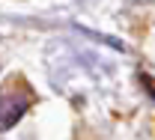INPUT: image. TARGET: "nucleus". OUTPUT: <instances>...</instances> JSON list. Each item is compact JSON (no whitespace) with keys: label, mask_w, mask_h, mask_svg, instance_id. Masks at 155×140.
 Here are the masks:
<instances>
[{"label":"nucleus","mask_w":155,"mask_h":140,"mask_svg":"<svg viewBox=\"0 0 155 140\" xmlns=\"http://www.w3.org/2000/svg\"><path fill=\"white\" fill-rule=\"evenodd\" d=\"M33 104V93L24 80L12 78L3 90H0V131L12 128L15 122L27 113V107Z\"/></svg>","instance_id":"nucleus-1"},{"label":"nucleus","mask_w":155,"mask_h":140,"mask_svg":"<svg viewBox=\"0 0 155 140\" xmlns=\"http://www.w3.org/2000/svg\"><path fill=\"white\" fill-rule=\"evenodd\" d=\"M152 99H155V86H152Z\"/></svg>","instance_id":"nucleus-2"}]
</instances>
